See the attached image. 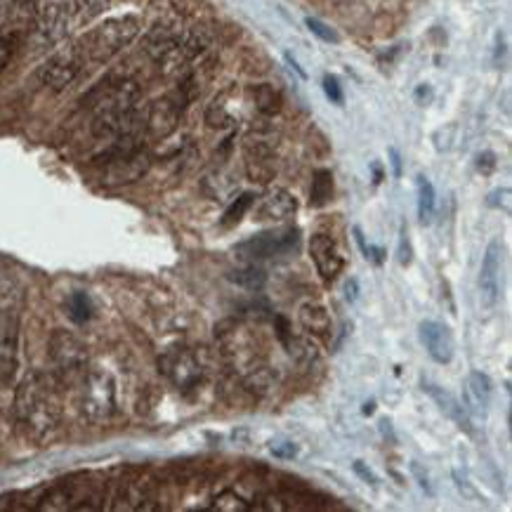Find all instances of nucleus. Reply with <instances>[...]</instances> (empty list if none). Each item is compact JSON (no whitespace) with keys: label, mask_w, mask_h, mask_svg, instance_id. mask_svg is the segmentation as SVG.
<instances>
[{"label":"nucleus","mask_w":512,"mask_h":512,"mask_svg":"<svg viewBox=\"0 0 512 512\" xmlns=\"http://www.w3.org/2000/svg\"><path fill=\"white\" fill-rule=\"evenodd\" d=\"M83 67H85V55L81 45L76 41L67 45V48L55 52V55L43 64L41 81L48 85L52 93H62V90H67L69 85L76 81Z\"/></svg>","instance_id":"7"},{"label":"nucleus","mask_w":512,"mask_h":512,"mask_svg":"<svg viewBox=\"0 0 512 512\" xmlns=\"http://www.w3.org/2000/svg\"><path fill=\"white\" fill-rule=\"evenodd\" d=\"M111 0H74V10H71V17L76 22H93L95 17H100L104 10L109 8Z\"/></svg>","instance_id":"25"},{"label":"nucleus","mask_w":512,"mask_h":512,"mask_svg":"<svg viewBox=\"0 0 512 512\" xmlns=\"http://www.w3.org/2000/svg\"><path fill=\"white\" fill-rule=\"evenodd\" d=\"M215 336L220 338L222 354L234 369L244 373L258 371V347L244 326L236 324V321H225L220 328H215Z\"/></svg>","instance_id":"6"},{"label":"nucleus","mask_w":512,"mask_h":512,"mask_svg":"<svg viewBox=\"0 0 512 512\" xmlns=\"http://www.w3.org/2000/svg\"><path fill=\"white\" fill-rule=\"evenodd\" d=\"M298 213V201L288 189H269L255 206V220L258 222H284Z\"/></svg>","instance_id":"16"},{"label":"nucleus","mask_w":512,"mask_h":512,"mask_svg":"<svg viewBox=\"0 0 512 512\" xmlns=\"http://www.w3.org/2000/svg\"><path fill=\"white\" fill-rule=\"evenodd\" d=\"M182 109H185V95L182 90L177 95H166L156 100L144 114V135H152L156 140H166L173 135L180 123Z\"/></svg>","instance_id":"11"},{"label":"nucleus","mask_w":512,"mask_h":512,"mask_svg":"<svg viewBox=\"0 0 512 512\" xmlns=\"http://www.w3.org/2000/svg\"><path fill=\"white\" fill-rule=\"evenodd\" d=\"M491 397H494V383L487 373L482 371H470L468 383H465V397L463 406L468 411L472 420H484L487 418Z\"/></svg>","instance_id":"15"},{"label":"nucleus","mask_w":512,"mask_h":512,"mask_svg":"<svg viewBox=\"0 0 512 512\" xmlns=\"http://www.w3.org/2000/svg\"><path fill=\"white\" fill-rule=\"evenodd\" d=\"M8 10H10L8 0H0V26H3L5 19H8Z\"/></svg>","instance_id":"43"},{"label":"nucleus","mask_w":512,"mask_h":512,"mask_svg":"<svg viewBox=\"0 0 512 512\" xmlns=\"http://www.w3.org/2000/svg\"><path fill=\"white\" fill-rule=\"evenodd\" d=\"M142 22L135 15H123L107 19V22L97 24L95 29H90L78 45H81L85 62H109L111 57H116L123 48H128L130 43L140 36Z\"/></svg>","instance_id":"3"},{"label":"nucleus","mask_w":512,"mask_h":512,"mask_svg":"<svg viewBox=\"0 0 512 512\" xmlns=\"http://www.w3.org/2000/svg\"><path fill=\"white\" fill-rule=\"evenodd\" d=\"M50 359H52V366H55L57 376L69 378L85 371V364H88V350H85V345L74 336V333L55 331L50 338Z\"/></svg>","instance_id":"10"},{"label":"nucleus","mask_w":512,"mask_h":512,"mask_svg":"<svg viewBox=\"0 0 512 512\" xmlns=\"http://www.w3.org/2000/svg\"><path fill=\"white\" fill-rule=\"evenodd\" d=\"M475 166H477V173H479V175H494L496 168H498L496 154H494V152H482V154H477Z\"/></svg>","instance_id":"33"},{"label":"nucleus","mask_w":512,"mask_h":512,"mask_svg":"<svg viewBox=\"0 0 512 512\" xmlns=\"http://www.w3.org/2000/svg\"><path fill=\"white\" fill-rule=\"evenodd\" d=\"M253 203H255V194H251V192L241 194L239 199H236L232 206L225 210V215H222V220H220V227L229 229V227L239 225V222L244 220V215L248 213V210L253 208Z\"/></svg>","instance_id":"24"},{"label":"nucleus","mask_w":512,"mask_h":512,"mask_svg":"<svg viewBox=\"0 0 512 512\" xmlns=\"http://www.w3.org/2000/svg\"><path fill=\"white\" fill-rule=\"evenodd\" d=\"M411 475L416 477L418 487L423 489L425 494H428V496H435V487H432V482H430V475H428V470H423V465L413 461V463H411Z\"/></svg>","instance_id":"34"},{"label":"nucleus","mask_w":512,"mask_h":512,"mask_svg":"<svg viewBox=\"0 0 512 512\" xmlns=\"http://www.w3.org/2000/svg\"><path fill=\"white\" fill-rule=\"evenodd\" d=\"M71 10L64 0H50L45 3V8L38 12L36 19V29H34V43L36 48L48 50L55 48L69 36V26H71Z\"/></svg>","instance_id":"8"},{"label":"nucleus","mask_w":512,"mask_h":512,"mask_svg":"<svg viewBox=\"0 0 512 512\" xmlns=\"http://www.w3.org/2000/svg\"><path fill=\"white\" fill-rule=\"evenodd\" d=\"M159 369L163 376L182 392L199 385V380L203 376L201 361L189 347H173V350L163 352L159 359Z\"/></svg>","instance_id":"9"},{"label":"nucleus","mask_w":512,"mask_h":512,"mask_svg":"<svg viewBox=\"0 0 512 512\" xmlns=\"http://www.w3.org/2000/svg\"><path fill=\"white\" fill-rule=\"evenodd\" d=\"M390 163H392V173H395V177H402L404 173V166H402V154H399L397 147H390Z\"/></svg>","instance_id":"39"},{"label":"nucleus","mask_w":512,"mask_h":512,"mask_svg":"<svg viewBox=\"0 0 512 512\" xmlns=\"http://www.w3.org/2000/svg\"><path fill=\"white\" fill-rule=\"evenodd\" d=\"M310 255L324 284H333L340 277V272L345 267V258L333 236L314 234L310 239Z\"/></svg>","instance_id":"14"},{"label":"nucleus","mask_w":512,"mask_h":512,"mask_svg":"<svg viewBox=\"0 0 512 512\" xmlns=\"http://www.w3.org/2000/svg\"><path fill=\"white\" fill-rule=\"evenodd\" d=\"M352 234H354V239H357V244H359V248H361V253H364V258L369 260V262H373V265H383V262L387 260V251L383 246H373V244H369V241H366V236H364V232H361V227H352Z\"/></svg>","instance_id":"27"},{"label":"nucleus","mask_w":512,"mask_h":512,"mask_svg":"<svg viewBox=\"0 0 512 512\" xmlns=\"http://www.w3.org/2000/svg\"><path fill=\"white\" fill-rule=\"evenodd\" d=\"M206 126L213 130H225L234 126V116L227 111L225 97H215L206 109Z\"/></svg>","instance_id":"23"},{"label":"nucleus","mask_w":512,"mask_h":512,"mask_svg":"<svg viewBox=\"0 0 512 512\" xmlns=\"http://www.w3.org/2000/svg\"><path fill=\"white\" fill-rule=\"evenodd\" d=\"M253 102H255V109H258L260 114H265V116L279 114L281 104H284L279 90L274 88V85H269V83L255 85V88H253Z\"/></svg>","instance_id":"21"},{"label":"nucleus","mask_w":512,"mask_h":512,"mask_svg":"<svg viewBox=\"0 0 512 512\" xmlns=\"http://www.w3.org/2000/svg\"><path fill=\"white\" fill-rule=\"evenodd\" d=\"M213 510H225V512H248L251 505H248L244 498H241L236 491H222V494L215 498Z\"/></svg>","instance_id":"28"},{"label":"nucleus","mask_w":512,"mask_h":512,"mask_svg":"<svg viewBox=\"0 0 512 512\" xmlns=\"http://www.w3.org/2000/svg\"><path fill=\"white\" fill-rule=\"evenodd\" d=\"M286 62H288V67L298 71V76H300V78H307V74H305V71H303V67H300L298 62H295V57L291 55V52H286Z\"/></svg>","instance_id":"41"},{"label":"nucleus","mask_w":512,"mask_h":512,"mask_svg":"<svg viewBox=\"0 0 512 512\" xmlns=\"http://www.w3.org/2000/svg\"><path fill=\"white\" fill-rule=\"evenodd\" d=\"M397 262L402 267H409L411 262H413V248H411V239H409V227H406V225H402V229H399Z\"/></svg>","instance_id":"30"},{"label":"nucleus","mask_w":512,"mask_h":512,"mask_svg":"<svg viewBox=\"0 0 512 512\" xmlns=\"http://www.w3.org/2000/svg\"><path fill=\"white\" fill-rule=\"evenodd\" d=\"M418 336H420V343L425 347V352H428V357L435 361V364L446 366L454 361L456 338L454 333H451V328L442 324V321H435V319L423 321L418 328Z\"/></svg>","instance_id":"13"},{"label":"nucleus","mask_w":512,"mask_h":512,"mask_svg":"<svg viewBox=\"0 0 512 512\" xmlns=\"http://www.w3.org/2000/svg\"><path fill=\"white\" fill-rule=\"evenodd\" d=\"M22 307V284L15 277H10V274L0 272V383H10L17 371Z\"/></svg>","instance_id":"2"},{"label":"nucleus","mask_w":512,"mask_h":512,"mask_svg":"<svg viewBox=\"0 0 512 512\" xmlns=\"http://www.w3.org/2000/svg\"><path fill=\"white\" fill-rule=\"evenodd\" d=\"M321 85H324V93H326L328 100H331L333 104H343L345 95H343V88H340V81L336 76L326 74L324 81H321Z\"/></svg>","instance_id":"32"},{"label":"nucleus","mask_w":512,"mask_h":512,"mask_svg":"<svg viewBox=\"0 0 512 512\" xmlns=\"http://www.w3.org/2000/svg\"><path fill=\"white\" fill-rule=\"evenodd\" d=\"M118 390L116 378L107 369H90L83 376L81 411L88 423H107L116 413Z\"/></svg>","instance_id":"4"},{"label":"nucleus","mask_w":512,"mask_h":512,"mask_svg":"<svg viewBox=\"0 0 512 512\" xmlns=\"http://www.w3.org/2000/svg\"><path fill=\"white\" fill-rule=\"evenodd\" d=\"M352 470L357 472V477L364 479L366 484H371V487H378V477H376V472H373V470L369 468V465H366L364 461H354Z\"/></svg>","instance_id":"36"},{"label":"nucleus","mask_w":512,"mask_h":512,"mask_svg":"<svg viewBox=\"0 0 512 512\" xmlns=\"http://www.w3.org/2000/svg\"><path fill=\"white\" fill-rule=\"evenodd\" d=\"M305 26L312 31L314 36L319 38V41L333 43V45L340 43V34H338V31L333 29V26L324 24V22H321V19H317V17H307V19H305Z\"/></svg>","instance_id":"29"},{"label":"nucleus","mask_w":512,"mask_h":512,"mask_svg":"<svg viewBox=\"0 0 512 512\" xmlns=\"http://www.w3.org/2000/svg\"><path fill=\"white\" fill-rule=\"evenodd\" d=\"M373 406H376V402H366V404H364V416H371Z\"/></svg>","instance_id":"44"},{"label":"nucleus","mask_w":512,"mask_h":512,"mask_svg":"<svg viewBox=\"0 0 512 512\" xmlns=\"http://www.w3.org/2000/svg\"><path fill=\"white\" fill-rule=\"evenodd\" d=\"M423 392L439 406V411H442L444 416H449L458 428L472 435V418L468 416L463 402L454 395V392H449L446 387L435 385V383H423Z\"/></svg>","instance_id":"17"},{"label":"nucleus","mask_w":512,"mask_h":512,"mask_svg":"<svg viewBox=\"0 0 512 512\" xmlns=\"http://www.w3.org/2000/svg\"><path fill=\"white\" fill-rule=\"evenodd\" d=\"M15 420L31 442L45 444L62 423L57 378L48 373H29L15 392Z\"/></svg>","instance_id":"1"},{"label":"nucleus","mask_w":512,"mask_h":512,"mask_svg":"<svg viewBox=\"0 0 512 512\" xmlns=\"http://www.w3.org/2000/svg\"><path fill=\"white\" fill-rule=\"evenodd\" d=\"M12 55H15V48H12V41H10V38L0 36V74H3V71L8 69Z\"/></svg>","instance_id":"37"},{"label":"nucleus","mask_w":512,"mask_h":512,"mask_svg":"<svg viewBox=\"0 0 512 512\" xmlns=\"http://www.w3.org/2000/svg\"><path fill=\"white\" fill-rule=\"evenodd\" d=\"M345 295H347V300H350V303H354V300H357V295H359V281L357 279L347 281Z\"/></svg>","instance_id":"40"},{"label":"nucleus","mask_w":512,"mask_h":512,"mask_svg":"<svg viewBox=\"0 0 512 512\" xmlns=\"http://www.w3.org/2000/svg\"><path fill=\"white\" fill-rule=\"evenodd\" d=\"M229 281H234L236 286L246 288V291H262L267 284V274H265V269H260L255 265H246L241 269H234V272H229Z\"/></svg>","instance_id":"22"},{"label":"nucleus","mask_w":512,"mask_h":512,"mask_svg":"<svg viewBox=\"0 0 512 512\" xmlns=\"http://www.w3.org/2000/svg\"><path fill=\"white\" fill-rule=\"evenodd\" d=\"M300 244V232L295 227H281V229H269V232H260L251 236V239L236 244L234 253L241 260L255 262V260H269L277 258V255H286L298 248Z\"/></svg>","instance_id":"5"},{"label":"nucleus","mask_w":512,"mask_h":512,"mask_svg":"<svg viewBox=\"0 0 512 512\" xmlns=\"http://www.w3.org/2000/svg\"><path fill=\"white\" fill-rule=\"evenodd\" d=\"M272 454L277 458H295L298 456V446L291 442H284L281 446H272Z\"/></svg>","instance_id":"38"},{"label":"nucleus","mask_w":512,"mask_h":512,"mask_svg":"<svg viewBox=\"0 0 512 512\" xmlns=\"http://www.w3.org/2000/svg\"><path fill=\"white\" fill-rule=\"evenodd\" d=\"M371 170H373V185H380V182H383V168H380V163H373Z\"/></svg>","instance_id":"42"},{"label":"nucleus","mask_w":512,"mask_h":512,"mask_svg":"<svg viewBox=\"0 0 512 512\" xmlns=\"http://www.w3.org/2000/svg\"><path fill=\"white\" fill-rule=\"evenodd\" d=\"M298 319H300V326L305 328V333H310L314 338L328 340V336L333 333V319L324 305L319 303L303 305L298 312Z\"/></svg>","instance_id":"18"},{"label":"nucleus","mask_w":512,"mask_h":512,"mask_svg":"<svg viewBox=\"0 0 512 512\" xmlns=\"http://www.w3.org/2000/svg\"><path fill=\"white\" fill-rule=\"evenodd\" d=\"M416 192H418V220L420 225H432L437 213V194L432 182L425 175L416 177Z\"/></svg>","instance_id":"19"},{"label":"nucleus","mask_w":512,"mask_h":512,"mask_svg":"<svg viewBox=\"0 0 512 512\" xmlns=\"http://www.w3.org/2000/svg\"><path fill=\"white\" fill-rule=\"evenodd\" d=\"M501 272H503V246L501 241H491L479 269V303L484 310H494L501 300Z\"/></svg>","instance_id":"12"},{"label":"nucleus","mask_w":512,"mask_h":512,"mask_svg":"<svg viewBox=\"0 0 512 512\" xmlns=\"http://www.w3.org/2000/svg\"><path fill=\"white\" fill-rule=\"evenodd\" d=\"M435 100V90H432L430 83H420L416 90H413V102L418 104V107H428Z\"/></svg>","instance_id":"35"},{"label":"nucleus","mask_w":512,"mask_h":512,"mask_svg":"<svg viewBox=\"0 0 512 512\" xmlns=\"http://www.w3.org/2000/svg\"><path fill=\"white\" fill-rule=\"evenodd\" d=\"M487 206L494 210H503L505 215H510V189L508 187H498L487 196Z\"/></svg>","instance_id":"31"},{"label":"nucleus","mask_w":512,"mask_h":512,"mask_svg":"<svg viewBox=\"0 0 512 512\" xmlns=\"http://www.w3.org/2000/svg\"><path fill=\"white\" fill-rule=\"evenodd\" d=\"M69 317L76 321V324H85L90 317H93V303H90V298L85 293H74L69 298Z\"/></svg>","instance_id":"26"},{"label":"nucleus","mask_w":512,"mask_h":512,"mask_svg":"<svg viewBox=\"0 0 512 512\" xmlns=\"http://www.w3.org/2000/svg\"><path fill=\"white\" fill-rule=\"evenodd\" d=\"M333 201V173L328 168L314 170L312 189H310V206L324 208Z\"/></svg>","instance_id":"20"}]
</instances>
